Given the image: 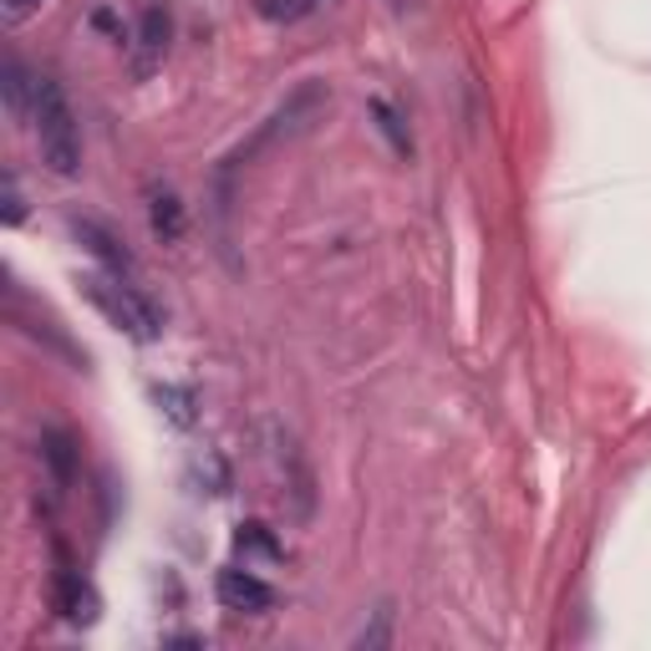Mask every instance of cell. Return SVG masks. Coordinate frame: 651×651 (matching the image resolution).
Wrapping results in <instances>:
<instances>
[{
  "instance_id": "8fae6325",
  "label": "cell",
  "mask_w": 651,
  "mask_h": 651,
  "mask_svg": "<svg viewBox=\"0 0 651 651\" xmlns=\"http://www.w3.org/2000/svg\"><path fill=\"white\" fill-rule=\"evenodd\" d=\"M367 118L377 122V133L387 138V143H392V153H402V158H407V153H413V138H407V122H402V113L392 103H387V97H367Z\"/></svg>"
},
{
  "instance_id": "30bf717a",
  "label": "cell",
  "mask_w": 651,
  "mask_h": 651,
  "mask_svg": "<svg viewBox=\"0 0 651 651\" xmlns=\"http://www.w3.org/2000/svg\"><path fill=\"white\" fill-rule=\"evenodd\" d=\"M36 448H42V463L51 469V484L72 488L76 484V438H72V433H67V428H42Z\"/></svg>"
},
{
  "instance_id": "7c38bea8",
  "label": "cell",
  "mask_w": 651,
  "mask_h": 651,
  "mask_svg": "<svg viewBox=\"0 0 651 651\" xmlns=\"http://www.w3.org/2000/svg\"><path fill=\"white\" fill-rule=\"evenodd\" d=\"M153 398H158V407L168 413V423H174V428H193V387L158 382V387H153Z\"/></svg>"
},
{
  "instance_id": "3957f363",
  "label": "cell",
  "mask_w": 651,
  "mask_h": 651,
  "mask_svg": "<svg viewBox=\"0 0 651 651\" xmlns=\"http://www.w3.org/2000/svg\"><path fill=\"white\" fill-rule=\"evenodd\" d=\"M270 463H275V474H281V494L291 499V509H296V519H311V509H316V478H311V469H306V453H300V443L291 438L285 428H275L270 423Z\"/></svg>"
},
{
  "instance_id": "277c9868",
  "label": "cell",
  "mask_w": 651,
  "mask_h": 651,
  "mask_svg": "<svg viewBox=\"0 0 651 651\" xmlns=\"http://www.w3.org/2000/svg\"><path fill=\"white\" fill-rule=\"evenodd\" d=\"M214 595H220L224 611H239V616H265V611H275V585H265V580L255 576V570H220L214 576Z\"/></svg>"
},
{
  "instance_id": "7a4b0ae2",
  "label": "cell",
  "mask_w": 651,
  "mask_h": 651,
  "mask_svg": "<svg viewBox=\"0 0 651 651\" xmlns=\"http://www.w3.org/2000/svg\"><path fill=\"white\" fill-rule=\"evenodd\" d=\"M36 143H42V163L57 178L82 174V133H76V113L57 76H42L36 87Z\"/></svg>"
},
{
  "instance_id": "9a60e30c",
  "label": "cell",
  "mask_w": 651,
  "mask_h": 651,
  "mask_svg": "<svg viewBox=\"0 0 651 651\" xmlns=\"http://www.w3.org/2000/svg\"><path fill=\"white\" fill-rule=\"evenodd\" d=\"M0 220L11 224V229L26 220V193H21V184H15L11 168H5V209H0Z\"/></svg>"
},
{
  "instance_id": "8992f818",
  "label": "cell",
  "mask_w": 651,
  "mask_h": 651,
  "mask_svg": "<svg viewBox=\"0 0 651 651\" xmlns=\"http://www.w3.org/2000/svg\"><path fill=\"white\" fill-rule=\"evenodd\" d=\"M168 42H174V15H168V5H143L138 31H133V72L149 76L153 67L168 57Z\"/></svg>"
},
{
  "instance_id": "5bb4252c",
  "label": "cell",
  "mask_w": 651,
  "mask_h": 651,
  "mask_svg": "<svg viewBox=\"0 0 651 651\" xmlns=\"http://www.w3.org/2000/svg\"><path fill=\"white\" fill-rule=\"evenodd\" d=\"M316 5H321V0H260V15H265V21H285V26H291V21H306Z\"/></svg>"
},
{
  "instance_id": "e0dca14e",
  "label": "cell",
  "mask_w": 651,
  "mask_h": 651,
  "mask_svg": "<svg viewBox=\"0 0 651 651\" xmlns=\"http://www.w3.org/2000/svg\"><path fill=\"white\" fill-rule=\"evenodd\" d=\"M92 26H97V31H107L113 42H128V26H122V21H118V15H113V11H107V5H103V11H92Z\"/></svg>"
},
{
  "instance_id": "ac0fdd59",
  "label": "cell",
  "mask_w": 651,
  "mask_h": 651,
  "mask_svg": "<svg viewBox=\"0 0 651 651\" xmlns=\"http://www.w3.org/2000/svg\"><path fill=\"white\" fill-rule=\"evenodd\" d=\"M0 11H5V21H11V26H21L26 15L42 11V0H0Z\"/></svg>"
},
{
  "instance_id": "52a82bcc",
  "label": "cell",
  "mask_w": 651,
  "mask_h": 651,
  "mask_svg": "<svg viewBox=\"0 0 651 651\" xmlns=\"http://www.w3.org/2000/svg\"><path fill=\"white\" fill-rule=\"evenodd\" d=\"M51 606L61 611V622H72V626H92V622H97V591H92L76 570H57Z\"/></svg>"
},
{
  "instance_id": "ba28073f",
  "label": "cell",
  "mask_w": 651,
  "mask_h": 651,
  "mask_svg": "<svg viewBox=\"0 0 651 651\" xmlns=\"http://www.w3.org/2000/svg\"><path fill=\"white\" fill-rule=\"evenodd\" d=\"M149 229L158 245H178L184 229H189V214H184V199H178L168 184H149Z\"/></svg>"
},
{
  "instance_id": "6da1fadb",
  "label": "cell",
  "mask_w": 651,
  "mask_h": 651,
  "mask_svg": "<svg viewBox=\"0 0 651 651\" xmlns=\"http://www.w3.org/2000/svg\"><path fill=\"white\" fill-rule=\"evenodd\" d=\"M82 296H87L92 306H97V316H103L113 331H122V336L143 341V346L163 336V311L128 275H113V270L97 275V270H92V275H82Z\"/></svg>"
},
{
  "instance_id": "4fadbf2b",
  "label": "cell",
  "mask_w": 651,
  "mask_h": 651,
  "mask_svg": "<svg viewBox=\"0 0 651 651\" xmlns=\"http://www.w3.org/2000/svg\"><path fill=\"white\" fill-rule=\"evenodd\" d=\"M235 549L239 555H260V560H281L285 549H281V540L260 524V519H250V524H239V534H235Z\"/></svg>"
},
{
  "instance_id": "5b68a950",
  "label": "cell",
  "mask_w": 651,
  "mask_h": 651,
  "mask_svg": "<svg viewBox=\"0 0 651 651\" xmlns=\"http://www.w3.org/2000/svg\"><path fill=\"white\" fill-rule=\"evenodd\" d=\"M67 224H72V239L92 255V260H103L113 275H133V250H128V245H122V239L113 235L103 220H92V214H72Z\"/></svg>"
},
{
  "instance_id": "9c48e42d",
  "label": "cell",
  "mask_w": 651,
  "mask_h": 651,
  "mask_svg": "<svg viewBox=\"0 0 651 651\" xmlns=\"http://www.w3.org/2000/svg\"><path fill=\"white\" fill-rule=\"evenodd\" d=\"M0 87H5V107H11V122H36V87H42V76H31L26 67L15 57H5L0 67Z\"/></svg>"
},
{
  "instance_id": "2e32d148",
  "label": "cell",
  "mask_w": 651,
  "mask_h": 651,
  "mask_svg": "<svg viewBox=\"0 0 651 651\" xmlns=\"http://www.w3.org/2000/svg\"><path fill=\"white\" fill-rule=\"evenodd\" d=\"M387 626H392V611H377V622H371V631H362V637H356V647H382L387 641Z\"/></svg>"
}]
</instances>
